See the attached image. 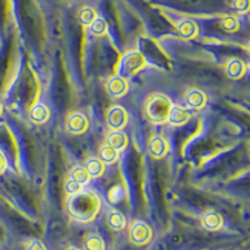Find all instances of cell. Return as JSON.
<instances>
[{
    "instance_id": "obj_1",
    "label": "cell",
    "mask_w": 250,
    "mask_h": 250,
    "mask_svg": "<svg viewBox=\"0 0 250 250\" xmlns=\"http://www.w3.org/2000/svg\"><path fill=\"white\" fill-rule=\"evenodd\" d=\"M100 209V200L93 191H79L70 195L68 211L74 220L80 223L93 222Z\"/></svg>"
},
{
    "instance_id": "obj_2",
    "label": "cell",
    "mask_w": 250,
    "mask_h": 250,
    "mask_svg": "<svg viewBox=\"0 0 250 250\" xmlns=\"http://www.w3.org/2000/svg\"><path fill=\"white\" fill-rule=\"evenodd\" d=\"M171 108V102L168 97L163 94H156L149 98L145 111L149 120L153 123H163L168 118L169 110Z\"/></svg>"
},
{
    "instance_id": "obj_3",
    "label": "cell",
    "mask_w": 250,
    "mask_h": 250,
    "mask_svg": "<svg viewBox=\"0 0 250 250\" xmlns=\"http://www.w3.org/2000/svg\"><path fill=\"white\" fill-rule=\"evenodd\" d=\"M153 239V230L150 225L143 220H137L131 224L129 229V240L137 247L148 245Z\"/></svg>"
},
{
    "instance_id": "obj_4",
    "label": "cell",
    "mask_w": 250,
    "mask_h": 250,
    "mask_svg": "<svg viewBox=\"0 0 250 250\" xmlns=\"http://www.w3.org/2000/svg\"><path fill=\"white\" fill-rule=\"evenodd\" d=\"M145 66V59L138 51H131L125 55L120 62V71L124 75H133Z\"/></svg>"
},
{
    "instance_id": "obj_5",
    "label": "cell",
    "mask_w": 250,
    "mask_h": 250,
    "mask_svg": "<svg viewBox=\"0 0 250 250\" xmlns=\"http://www.w3.org/2000/svg\"><path fill=\"white\" fill-rule=\"evenodd\" d=\"M106 122L108 125L114 130H120L128 123V114L122 106L114 105L111 106L106 114Z\"/></svg>"
},
{
    "instance_id": "obj_6",
    "label": "cell",
    "mask_w": 250,
    "mask_h": 250,
    "mask_svg": "<svg viewBox=\"0 0 250 250\" xmlns=\"http://www.w3.org/2000/svg\"><path fill=\"white\" fill-rule=\"evenodd\" d=\"M202 227L208 231H218L223 227V216L215 210H208L202 215Z\"/></svg>"
},
{
    "instance_id": "obj_7",
    "label": "cell",
    "mask_w": 250,
    "mask_h": 250,
    "mask_svg": "<svg viewBox=\"0 0 250 250\" xmlns=\"http://www.w3.org/2000/svg\"><path fill=\"white\" fill-rule=\"evenodd\" d=\"M68 130L73 134H82L88 128V120L80 113H73L66 122Z\"/></svg>"
},
{
    "instance_id": "obj_8",
    "label": "cell",
    "mask_w": 250,
    "mask_h": 250,
    "mask_svg": "<svg viewBox=\"0 0 250 250\" xmlns=\"http://www.w3.org/2000/svg\"><path fill=\"white\" fill-rule=\"evenodd\" d=\"M128 90V84L123 77H114L106 83V91L114 98L123 97Z\"/></svg>"
},
{
    "instance_id": "obj_9",
    "label": "cell",
    "mask_w": 250,
    "mask_h": 250,
    "mask_svg": "<svg viewBox=\"0 0 250 250\" xmlns=\"http://www.w3.org/2000/svg\"><path fill=\"white\" fill-rule=\"evenodd\" d=\"M189 118H190L189 117V113H188L184 108H182V106L179 105H171L167 120H168L171 125L180 126V125L187 124Z\"/></svg>"
},
{
    "instance_id": "obj_10",
    "label": "cell",
    "mask_w": 250,
    "mask_h": 250,
    "mask_svg": "<svg viewBox=\"0 0 250 250\" xmlns=\"http://www.w3.org/2000/svg\"><path fill=\"white\" fill-rule=\"evenodd\" d=\"M205 102H207L205 94L198 89H191L185 95V104H187L188 108L202 109L205 105Z\"/></svg>"
},
{
    "instance_id": "obj_11",
    "label": "cell",
    "mask_w": 250,
    "mask_h": 250,
    "mask_svg": "<svg viewBox=\"0 0 250 250\" xmlns=\"http://www.w3.org/2000/svg\"><path fill=\"white\" fill-rule=\"evenodd\" d=\"M106 224L113 231H122L126 227V219L120 211L111 210L106 218Z\"/></svg>"
},
{
    "instance_id": "obj_12",
    "label": "cell",
    "mask_w": 250,
    "mask_h": 250,
    "mask_svg": "<svg viewBox=\"0 0 250 250\" xmlns=\"http://www.w3.org/2000/svg\"><path fill=\"white\" fill-rule=\"evenodd\" d=\"M168 151V144L164 138L156 135L149 143V153L154 158H163Z\"/></svg>"
},
{
    "instance_id": "obj_13",
    "label": "cell",
    "mask_w": 250,
    "mask_h": 250,
    "mask_svg": "<svg viewBox=\"0 0 250 250\" xmlns=\"http://www.w3.org/2000/svg\"><path fill=\"white\" fill-rule=\"evenodd\" d=\"M106 142H108V145H110L111 148H114L117 151L124 150L126 144H128L126 135L120 130H114L109 133L108 137H106Z\"/></svg>"
},
{
    "instance_id": "obj_14",
    "label": "cell",
    "mask_w": 250,
    "mask_h": 250,
    "mask_svg": "<svg viewBox=\"0 0 250 250\" xmlns=\"http://www.w3.org/2000/svg\"><path fill=\"white\" fill-rule=\"evenodd\" d=\"M84 250H105V242L99 234H89L83 243Z\"/></svg>"
},
{
    "instance_id": "obj_15",
    "label": "cell",
    "mask_w": 250,
    "mask_h": 250,
    "mask_svg": "<svg viewBox=\"0 0 250 250\" xmlns=\"http://www.w3.org/2000/svg\"><path fill=\"white\" fill-rule=\"evenodd\" d=\"M30 119L37 124H43L49 119V109L42 103L35 104L30 110Z\"/></svg>"
},
{
    "instance_id": "obj_16",
    "label": "cell",
    "mask_w": 250,
    "mask_h": 250,
    "mask_svg": "<svg viewBox=\"0 0 250 250\" xmlns=\"http://www.w3.org/2000/svg\"><path fill=\"white\" fill-rule=\"evenodd\" d=\"M245 66L244 62L239 59H233L231 62H228L227 65V75L231 79H239L244 75Z\"/></svg>"
},
{
    "instance_id": "obj_17",
    "label": "cell",
    "mask_w": 250,
    "mask_h": 250,
    "mask_svg": "<svg viewBox=\"0 0 250 250\" xmlns=\"http://www.w3.org/2000/svg\"><path fill=\"white\" fill-rule=\"evenodd\" d=\"M178 30H179V34L182 35L185 39H190V38H195L198 34V28H196V24L191 20H184L178 25Z\"/></svg>"
},
{
    "instance_id": "obj_18",
    "label": "cell",
    "mask_w": 250,
    "mask_h": 250,
    "mask_svg": "<svg viewBox=\"0 0 250 250\" xmlns=\"http://www.w3.org/2000/svg\"><path fill=\"white\" fill-rule=\"evenodd\" d=\"M85 169L88 171V174L90 176H94V178H98L103 174L104 171V167H103V163L100 162L97 158H91L86 162Z\"/></svg>"
},
{
    "instance_id": "obj_19",
    "label": "cell",
    "mask_w": 250,
    "mask_h": 250,
    "mask_svg": "<svg viewBox=\"0 0 250 250\" xmlns=\"http://www.w3.org/2000/svg\"><path fill=\"white\" fill-rule=\"evenodd\" d=\"M100 159H102V162L106 163V164H113L118 159V151L111 148L110 145H104L100 149Z\"/></svg>"
},
{
    "instance_id": "obj_20",
    "label": "cell",
    "mask_w": 250,
    "mask_h": 250,
    "mask_svg": "<svg viewBox=\"0 0 250 250\" xmlns=\"http://www.w3.org/2000/svg\"><path fill=\"white\" fill-rule=\"evenodd\" d=\"M70 178L71 179H74L75 182L79 183V184L83 187V185L88 184L90 175H89L85 168H83V167H77V168H74L73 170H71Z\"/></svg>"
},
{
    "instance_id": "obj_21",
    "label": "cell",
    "mask_w": 250,
    "mask_h": 250,
    "mask_svg": "<svg viewBox=\"0 0 250 250\" xmlns=\"http://www.w3.org/2000/svg\"><path fill=\"white\" fill-rule=\"evenodd\" d=\"M90 33L95 37H102L106 33V23L102 18H95L90 24Z\"/></svg>"
},
{
    "instance_id": "obj_22",
    "label": "cell",
    "mask_w": 250,
    "mask_h": 250,
    "mask_svg": "<svg viewBox=\"0 0 250 250\" xmlns=\"http://www.w3.org/2000/svg\"><path fill=\"white\" fill-rule=\"evenodd\" d=\"M125 196H126V190H125L123 187H120V185L114 187L113 189L109 191V199L113 203L122 202V200L125 199Z\"/></svg>"
},
{
    "instance_id": "obj_23",
    "label": "cell",
    "mask_w": 250,
    "mask_h": 250,
    "mask_svg": "<svg viewBox=\"0 0 250 250\" xmlns=\"http://www.w3.org/2000/svg\"><path fill=\"white\" fill-rule=\"evenodd\" d=\"M94 19H95V13L91 9L85 8L79 13V21L84 25H90Z\"/></svg>"
},
{
    "instance_id": "obj_24",
    "label": "cell",
    "mask_w": 250,
    "mask_h": 250,
    "mask_svg": "<svg viewBox=\"0 0 250 250\" xmlns=\"http://www.w3.org/2000/svg\"><path fill=\"white\" fill-rule=\"evenodd\" d=\"M65 190L69 195H74V194L79 193L82 191V185L79 184L78 182H75L74 179H69L65 184Z\"/></svg>"
},
{
    "instance_id": "obj_25",
    "label": "cell",
    "mask_w": 250,
    "mask_h": 250,
    "mask_svg": "<svg viewBox=\"0 0 250 250\" xmlns=\"http://www.w3.org/2000/svg\"><path fill=\"white\" fill-rule=\"evenodd\" d=\"M222 25L227 31H234L238 28V21H236V19H234L233 17H227L223 19Z\"/></svg>"
},
{
    "instance_id": "obj_26",
    "label": "cell",
    "mask_w": 250,
    "mask_h": 250,
    "mask_svg": "<svg viewBox=\"0 0 250 250\" xmlns=\"http://www.w3.org/2000/svg\"><path fill=\"white\" fill-rule=\"evenodd\" d=\"M25 250H48V249H46L45 244H44L42 240H39V239H33V240H30V242L28 243Z\"/></svg>"
},
{
    "instance_id": "obj_27",
    "label": "cell",
    "mask_w": 250,
    "mask_h": 250,
    "mask_svg": "<svg viewBox=\"0 0 250 250\" xmlns=\"http://www.w3.org/2000/svg\"><path fill=\"white\" fill-rule=\"evenodd\" d=\"M234 8L240 13L248 10V0H234Z\"/></svg>"
},
{
    "instance_id": "obj_28",
    "label": "cell",
    "mask_w": 250,
    "mask_h": 250,
    "mask_svg": "<svg viewBox=\"0 0 250 250\" xmlns=\"http://www.w3.org/2000/svg\"><path fill=\"white\" fill-rule=\"evenodd\" d=\"M6 168V160L4 158V155L0 153V173H3Z\"/></svg>"
},
{
    "instance_id": "obj_29",
    "label": "cell",
    "mask_w": 250,
    "mask_h": 250,
    "mask_svg": "<svg viewBox=\"0 0 250 250\" xmlns=\"http://www.w3.org/2000/svg\"><path fill=\"white\" fill-rule=\"evenodd\" d=\"M65 250H82V249H80V248H78V247H73V245H71V247L66 248Z\"/></svg>"
},
{
    "instance_id": "obj_30",
    "label": "cell",
    "mask_w": 250,
    "mask_h": 250,
    "mask_svg": "<svg viewBox=\"0 0 250 250\" xmlns=\"http://www.w3.org/2000/svg\"><path fill=\"white\" fill-rule=\"evenodd\" d=\"M0 114H1V104H0Z\"/></svg>"
}]
</instances>
